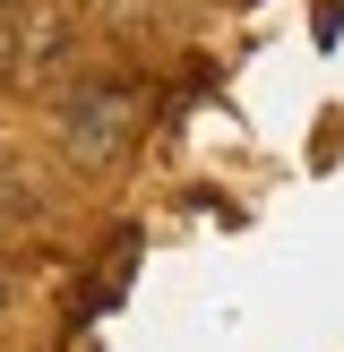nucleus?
<instances>
[{
  "mask_svg": "<svg viewBox=\"0 0 344 352\" xmlns=\"http://www.w3.org/2000/svg\"><path fill=\"white\" fill-rule=\"evenodd\" d=\"M17 215H26V189H17V172H9V164H0V232H9V223H17Z\"/></svg>",
  "mask_w": 344,
  "mask_h": 352,
  "instance_id": "nucleus-2",
  "label": "nucleus"
},
{
  "mask_svg": "<svg viewBox=\"0 0 344 352\" xmlns=\"http://www.w3.org/2000/svg\"><path fill=\"white\" fill-rule=\"evenodd\" d=\"M129 138H138V95L129 86H69V103H61V146L78 155V164H120L129 155Z\"/></svg>",
  "mask_w": 344,
  "mask_h": 352,
  "instance_id": "nucleus-1",
  "label": "nucleus"
}]
</instances>
